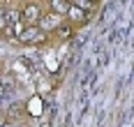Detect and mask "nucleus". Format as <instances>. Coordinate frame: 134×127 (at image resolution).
Listing matches in <instances>:
<instances>
[{
  "instance_id": "20e7f679",
  "label": "nucleus",
  "mask_w": 134,
  "mask_h": 127,
  "mask_svg": "<svg viewBox=\"0 0 134 127\" xmlns=\"http://www.w3.org/2000/svg\"><path fill=\"white\" fill-rule=\"evenodd\" d=\"M51 12L53 14H69V9H72V2H63V0H53L51 5Z\"/></svg>"
},
{
  "instance_id": "f257e3e1",
  "label": "nucleus",
  "mask_w": 134,
  "mask_h": 127,
  "mask_svg": "<svg viewBox=\"0 0 134 127\" xmlns=\"http://www.w3.org/2000/svg\"><path fill=\"white\" fill-rule=\"evenodd\" d=\"M44 39H46V32L42 28H37V26H30V28H26L21 32V37L16 42H21V44H42Z\"/></svg>"
},
{
  "instance_id": "f03ea898",
  "label": "nucleus",
  "mask_w": 134,
  "mask_h": 127,
  "mask_svg": "<svg viewBox=\"0 0 134 127\" xmlns=\"http://www.w3.org/2000/svg\"><path fill=\"white\" fill-rule=\"evenodd\" d=\"M21 14H23V21L28 23V28L35 26V23H42V19H44L40 5H26V7L21 9Z\"/></svg>"
},
{
  "instance_id": "7ed1b4c3",
  "label": "nucleus",
  "mask_w": 134,
  "mask_h": 127,
  "mask_svg": "<svg viewBox=\"0 0 134 127\" xmlns=\"http://www.w3.org/2000/svg\"><path fill=\"white\" fill-rule=\"evenodd\" d=\"M40 28L46 32V30H55L60 28V14H53V12H49V14H44V19H42Z\"/></svg>"
},
{
  "instance_id": "39448f33",
  "label": "nucleus",
  "mask_w": 134,
  "mask_h": 127,
  "mask_svg": "<svg viewBox=\"0 0 134 127\" xmlns=\"http://www.w3.org/2000/svg\"><path fill=\"white\" fill-rule=\"evenodd\" d=\"M72 5H74V7H81V12H86V14L93 12V7H95L93 2H88V0H74Z\"/></svg>"
}]
</instances>
